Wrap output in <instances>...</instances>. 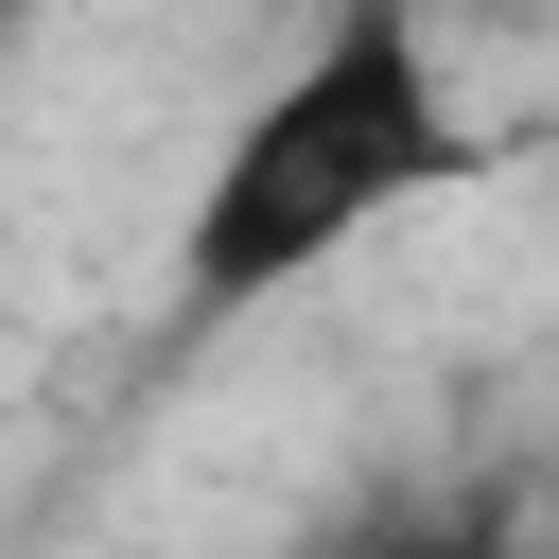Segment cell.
<instances>
[{
	"label": "cell",
	"instance_id": "cell-1",
	"mask_svg": "<svg viewBox=\"0 0 559 559\" xmlns=\"http://www.w3.org/2000/svg\"><path fill=\"white\" fill-rule=\"evenodd\" d=\"M472 157H489V140H472V87H454L437 0H332V17L245 87V122L210 140V175H192V210H175V314L227 332V314L332 280L384 210L454 192Z\"/></svg>",
	"mask_w": 559,
	"mask_h": 559
}]
</instances>
